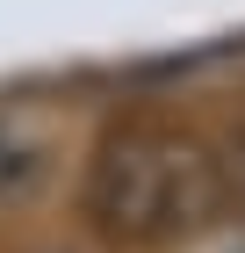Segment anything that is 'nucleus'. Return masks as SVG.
Wrapping results in <instances>:
<instances>
[{
  "instance_id": "obj_1",
  "label": "nucleus",
  "mask_w": 245,
  "mask_h": 253,
  "mask_svg": "<svg viewBox=\"0 0 245 253\" xmlns=\"http://www.w3.org/2000/svg\"><path fill=\"white\" fill-rule=\"evenodd\" d=\"M224 203V174L188 130H123L87 167V217L123 246H173Z\"/></svg>"
},
{
  "instance_id": "obj_2",
  "label": "nucleus",
  "mask_w": 245,
  "mask_h": 253,
  "mask_svg": "<svg viewBox=\"0 0 245 253\" xmlns=\"http://www.w3.org/2000/svg\"><path fill=\"white\" fill-rule=\"evenodd\" d=\"M51 130L22 109H0V203H29V195L51 188Z\"/></svg>"
}]
</instances>
